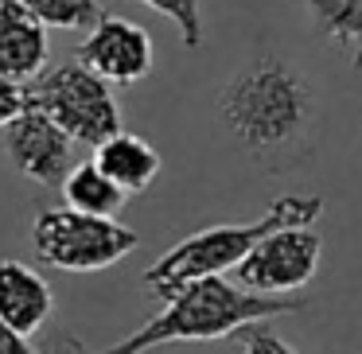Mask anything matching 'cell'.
I'll list each match as a JSON object with an SVG mask.
<instances>
[{
    "label": "cell",
    "mask_w": 362,
    "mask_h": 354,
    "mask_svg": "<svg viewBox=\"0 0 362 354\" xmlns=\"http://www.w3.org/2000/svg\"><path fill=\"white\" fill-rule=\"evenodd\" d=\"M218 121L253 160H296L312 148L320 110L308 78L281 55L245 63L218 94Z\"/></svg>",
    "instance_id": "6da1fadb"
},
{
    "label": "cell",
    "mask_w": 362,
    "mask_h": 354,
    "mask_svg": "<svg viewBox=\"0 0 362 354\" xmlns=\"http://www.w3.org/2000/svg\"><path fill=\"white\" fill-rule=\"evenodd\" d=\"M304 296H261L242 284H230L222 276L191 281L164 300V312H156L144 327L125 335L121 343L105 346L98 354H148L168 343H211V338H230L250 323H269L276 315L304 312Z\"/></svg>",
    "instance_id": "7a4b0ae2"
},
{
    "label": "cell",
    "mask_w": 362,
    "mask_h": 354,
    "mask_svg": "<svg viewBox=\"0 0 362 354\" xmlns=\"http://www.w3.org/2000/svg\"><path fill=\"white\" fill-rule=\"evenodd\" d=\"M320 214H323L320 195H281L253 222H242V226H206L199 234L175 242L164 257H156L144 269V281H148L152 296L172 300L183 284L222 276L230 269H238L269 234L292 230V226H315Z\"/></svg>",
    "instance_id": "3957f363"
},
{
    "label": "cell",
    "mask_w": 362,
    "mask_h": 354,
    "mask_svg": "<svg viewBox=\"0 0 362 354\" xmlns=\"http://www.w3.org/2000/svg\"><path fill=\"white\" fill-rule=\"evenodd\" d=\"M32 249L43 265L63 273H102L136 249V230L74 206H47L32 222Z\"/></svg>",
    "instance_id": "277c9868"
},
{
    "label": "cell",
    "mask_w": 362,
    "mask_h": 354,
    "mask_svg": "<svg viewBox=\"0 0 362 354\" xmlns=\"http://www.w3.org/2000/svg\"><path fill=\"white\" fill-rule=\"evenodd\" d=\"M28 105L43 110L74 141L90 148H102L110 136L121 133V110L110 82L82 66L78 59L51 66L35 82H28Z\"/></svg>",
    "instance_id": "5b68a950"
},
{
    "label": "cell",
    "mask_w": 362,
    "mask_h": 354,
    "mask_svg": "<svg viewBox=\"0 0 362 354\" xmlns=\"http://www.w3.org/2000/svg\"><path fill=\"white\" fill-rule=\"evenodd\" d=\"M323 257V237L312 226H292L269 234L242 265L234 269L238 284L261 296H284V292L304 288L315 276Z\"/></svg>",
    "instance_id": "8992f818"
},
{
    "label": "cell",
    "mask_w": 362,
    "mask_h": 354,
    "mask_svg": "<svg viewBox=\"0 0 362 354\" xmlns=\"http://www.w3.org/2000/svg\"><path fill=\"white\" fill-rule=\"evenodd\" d=\"M4 152H8L12 167L20 175H28L32 183L43 187H63L66 175L74 172V136L66 133L59 121H51L43 110L28 105L16 121H12L4 133Z\"/></svg>",
    "instance_id": "52a82bcc"
},
{
    "label": "cell",
    "mask_w": 362,
    "mask_h": 354,
    "mask_svg": "<svg viewBox=\"0 0 362 354\" xmlns=\"http://www.w3.org/2000/svg\"><path fill=\"white\" fill-rule=\"evenodd\" d=\"M74 59L82 66H90L94 74H102L110 86H133V82L152 74L156 47H152V35L136 20L102 16L86 32V40L78 43V55Z\"/></svg>",
    "instance_id": "ba28073f"
},
{
    "label": "cell",
    "mask_w": 362,
    "mask_h": 354,
    "mask_svg": "<svg viewBox=\"0 0 362 354\" xmlns=\"http://www.w3.org/2000/svg\"><path fill=\"white\" fill-rule=\"evenodd\" d=\"M47 24L20 0H0V74L28 86L47 71Z\"/></svg>",
    "instance_id": "9c48e42d"
},
{
    "label": "cell",
    "mask_w": 362,
    "mask_h": 354,
    "mask_svg": "<svg viewBox=\"0 0 362 354\" xmlns=\"http://www.w3.org/2000/svg\"><path fill=\"white\" fill-rule=\"evenodd\" d=\"M51 312H55V292L43 281L40 269L16 257L0 261V319L32 338L35 331L47 327Z\"/></svg>",
    "instance_id": "30bf717a"
},
{
    "label": "cell",
    "mask_w": 362,
    "mask_h": 354,
    "mask_svg": "<svg viewBox=\"0 0 362 354\" xmlns=\"http://www.w3.org/2000/svg\"><path fill=\"white\" fill-rule=\"evenodd\" d=\"M94 160H98V167H102V172L125 191V195H141V191H148L152 179L160 175V152L152 148L144 136L125 133V129H121L117 136H110L102 148H94Z\"/></svg>",
    "instance_id": "8fae6325"
},
{
    "label": "cell",
    "mask_w": 362,
    "mask_h": 354,
    "mask_svg": "<svg viewBox=\"0 0 362 354\" xmlns=\"http://www.w3.org/2000/svg\"><path fill=\"white\" fill-rule=\"evenodd\" d=\"M315 32L331 40L351 66L362 71V0H304Z\"/></svg>",
    "instance_id": "7c38bea8"
},
{
    "label": "cell",
    "mask_w": 362,
    "mask_h": 354,
    "mask_svg": "<svg viewBox=\"0 0 362 354\" xmlns=\"http://www.w3.org/2000/svg\"><path fill=\"white\" fill-rule=\"evenodd\" d=\"M63 199H66V206H74V211H82V214L117 218V211L125 206L129 195L98 167V160H86V164H74V172L66 175Z\"/></svg>",
    "instance_id": "4fadbf2b"
},
{
    "label": "cell",
    "mask_w": 362,
    "mask_h": 354,
    "mask_svg": "<svg viewBox=\"0 0 362 354\" xmlns=\"http://www.w3.org/2000/svg\"><path fill=\"white\" fill-rule=\"evenodd\" d=\"M20 4L59 32H90L105 16L98 0H20Z\"/></svg>",
    "instance_id": "5bb4252c"
},
{
    "label": "cell",
    "mask_w": 362,
    "mask_h": 354,
    "mask_svg": "<svg viewBox=\"0 0 362 354\" xmlns=\"http://www.w3.org/2000/svg\"><path fill=\"white\" fill-rule=\"evenodd\" d=\"M141 4H148L152 12L172 20L180 28V40L187 51L203 47V12H199V0H141Z\"/></svg>",
    "instance_id": "9a60e30c"
},
{
    "label": "cell",
    "mask_w": 362,
    "mask_h": 354,
    "mask_svg": "<svg viewBox=\"0 0 362 354\" xmlns=\"http://www.w3.org/2000/svg\"><path fill=\"white\" fill-rule=\"evenodd\" d=\"M234 338H238V346H242V354H296L269 323H250V327H242Z\"/></svg>",
    "instance_id": "2e32d148"
},
{
    "label": "cell",
    "mask_w": 362,
    "mask_h": 354,
    "mask_svg": "<svg viewBox=\"0 0 362 354\" xmlns=\"http://www.w3.org/2000/svg\"><path fill=\"white\" fill-rule=\"evenodd\" d=\"M28 110V86L24 82H12L8 74H0V133Z\"/></svg>",
    "instance_id": "e0dca14e"
},
{
    "label": "cell",
    "mask_w": 362,
    "mask_h": 354,
    "mask_svg": "<svg viewBox=\"0 0 362 354\" xmlns=\"http://www.w3.org/2000/svg\"><path fill=\"white\" fill-rule=\"evenodd\" d=\"M0 354H51V350H40V346H32V338L20 335V331H12L8 323L0 319Z\"/></svg>",
    "instance_id": "ac0fdd59"
}]
</instances>
